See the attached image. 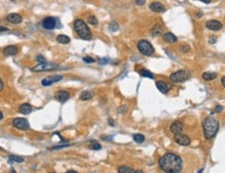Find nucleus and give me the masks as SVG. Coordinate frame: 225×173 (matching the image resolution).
Listing matches in <instances>:
<instances>
[{
    "mask_svg": "<svg viewBox=\"0 0 225 173\" xmlns=\"http://www.w3.org/2000/svg\"><path fill=\"white\" fill-rule=\"evenodd\" d=\"M159 166L163 171L168 173H178L182 170L184 163L180 156L174 153H166L159 161Z\"/></svg>",
    "mask_w": 225,
    "mask_h": 173,
    "instance_id": "1",
    "label": "nucleus"
},
{
    "mask_svg": "<svg viewBox=\"0 0 225 173\" xmlns=\"http://www.w3.org/2000/svg\"><path fill=\"white\" fill-rule=\"evenodd\" d=\"M219 130V122L213 117H207L203 121V130H204V137L206 139H212L215 137Z\"/></svg>",
    "mask_w": 225,
    "mask_h": 173,
    "instance_id": "2",
    "label": "nucleus"
},
{
    "mask_svg": "<svg viewBox=\"0 0 225 173\" xmlns=\"http://www.w3.org/2000/svg\"><path fill=\"white\" fill-rule=\"evenodd\" d=\"M74 29H75L76 34H78V37L83 39V40L89 41L92 39L91 30H90V28L88 27L87 23L83 22L82 20L78 19L74 22Z\"/></svg>",
    "mask_w": 225,
    "mask_h": 173,
    "instance_id": "3",
    "label": "nucleus"
},
{
    "mask_svg": "<svg viewBox=\"0 0 225 173\" xmlns=\"http://www.w3.org/2000/svg\"><path fill=\"white\" fill-rule=\"evenodd\" d=\"M138 49L143 55H147V56H150V55H152L154 53L153 46L148 42V41H145V40H142L138 43Z\"/></svg>",
    "mask_w": 225,
    "mask_h": 173,
    "instance_id": "4",
    "label": "nucleus"
},
{
    "mask_svg": "<svg viewBox=\"0 0 225 173\" xmlns=\"http://www.w3.org/2000/svg\"><path fill=\"white\" fill-rule=\"evenodd\" d=\"M191 77V74L190 72L185 70H180L177 71V72H174L173 74H171L170 76V80L172 82H184L185 80H188Z\"/></svg>",
    "mask_w": 225,
    "mask_h": 173,
    "instance_id": "5",
    "label": "nucleus"
},
{
    "mask_svg": "<svg viewBox=\"0 0 225 173\" xmlns=\"http://www.w3.org/2000/svg\"><path fill=\"white\" fill-rule=\"evenodd\" d=\"M59 68V66L56 64H53V63H39L38 65L34 68H31L32 71L34 72H40V71H52V70H56Z\"/></svg>",
    "mask_w": 225,
    "mask_h": 173,
    "instance_id": "6",
    "label": "nucleus"
},
{
    "mask_svg": "<svg viewBox=\"0 0 225 173\" xmlns=\"http://www.w3.org/2000/svg\"><path fill=\"white\" fill-rule=\"evenodd\" d=\"M13 125L16 128L21 130H26L29 128V123L26 119L24 118H15L13 120Z\"/></svg>",
    "mask_w": 225,
    "mask_h": 173,
    "instance_id": "7",
    "label": "nucleus"
},
{
    "mask_svg": "<svg viewBox=\"0 0 225 173\" xmlns=\"http://www.w3.org/2000/svg\"><path fill=\"white\" fill-rule=\"evenodd\" d=\"M174 141H175L177 144L182 145V146H188V145H190V143H191V139H190L188 136L182 135V133H175V136H174Z\"/></svg>",
    "mask_w": 225,
    "mask_h": 173,
    "instance_id": "8",
    "label": "nucleus"
},
{
    "mask_svg": "<svg viewBox=\"0 0 225 173\" xmlns=\"http://www.w3.org/2000/svg\"><path fill=\"white\" fill-rule=\"evenodd\" d=\"M42 25L45 29L47 30H51V29H54L55 26H56V20L53 17H48L45 18V19L42 21Z\"/></svg>",
    "mask_w": 225,
    "mask_h": 173,
    "instance_id": "9",
    "label": "nucleus"
},
{
    "mask_svg": "<svg viewBox=\"0 0 225 173\" xmlns=\"http://www.w3.org/2000/svg\"><path fill=\"white\" fill-rule=\"evenodd\" d=\"M63 79V76L62 75H52V76H48V77L44 78L42 80V85L45 87L48 86H51L52 84H55V82H59V80Z\"/></svg>",
    "mask_w": 225,
    "mask_h": 173,
    "instance_id": "10",
    "label": "nucleus"
},
{
    "mask_svg": "<svg viewBox=\"0 0 225 173\" xmlns=\"http://www.w3.org/2000/svg\"><path fill=\"white\" fill-rule=\"evenodd\" d=\"M206 27H207L210 30L218 31L222 28V23L219 22L218 20H210V21L206 22Z\"/></svg>",
    "mask_w": 225,
    "mask_h": 173,
    "instance_id": "11",
    "label": "nucleus"
},
{
    "mask_svg": "<svg viewBox=\"0 0 225 173\" xmlns=\"http://www.w3.org/2000/svg\"><path fill=\"white\" fill-rule=\"evenodd\" d=\"M6 20H8V22L13 23V24H20V23L22 22V17H21L19 14L11 13L6 17Z\"/></svg>",
    "mask_w": 225,
    "mask_h": 173,
    "instance_id": "12",
    "label": "nucleus"
},
{
    "mask_svg": "<svg viewBox=\"0 0 225 173\" xmlns=\"http://www.w3.org/2000/svg\"><path fill=\"white\" fill-rule=\"evenodd\" d=\"M182 128H184V125H182V122L179 121H175L171 124L170 126V130L175 135V133H180L182 131Z\"/></svg>",
    "mask_w": 225,
    "mask_h": 173,
    "instance_id": "13",
    "label": "nucleus"
},
{
    "mask_svg": "<svg viewBox=\"0 0 225 173\" xmlns=\"http://www.w3.org/2000/svg\"><path fill=\"white\" fill-rule=\"evenodd\" d=\"M69 97H70V94L67 91H59L55 94V98H56V100L59 101V102H65V101L68 100Z\"/></svg>",
    "mask_w": 225,
    "mask_h": 173,
    "instance_id": "14",
    "label": "nucleus"
},
{
    "mask_svg": "<svg viewBox=\"0 0 225 173\" xmlns=\"http://www.w3.org/2000/svg\"><path fill=\"white\" fill-rule=\"evenodd\" d=\"M150 10L152 11H155V13H162V11H165V6L161 2H152L149 5Z\"/></svg>",
    "mask_w": 225,
    "mask_h": 173,
    "instance_id": "15",
    "label": "nucleus"
},
{
    "mask_svg": "<svg viewBox=\"0 0 225 173\" xmlns=\"http://www.w3.org/2000/svg\"><path fill=\"white\" fill-rule=\"evenodd\" d=\"M18 52V49L16 46H8L3 49V54L11 56V55H15Z\"/></svg>",
    "mask_w": 225,
    "mask_h": 173,
    "instance_id": "16",
    "label": "nucleus"
},
{
    "mask_svg": "<svg viewBox=\"0 0 225 173\" xmlns=\"http://www.w3.org/2000/svg\"><path fill=\"white\" fill-rule=\"evenodd\" d=\"M32 111V107L31 104H28V103H23V104L20 105V108H19V112L21 114H24V115H28L29 113H31Z\"/></svg>",
    "mask_w": 225,
    "mask_h": 173,
    "instance_id": "17",
    "label": "nucleus"
},
{
    "mask_svg": "<svg viewBox=\"0 0 225 173\" xmlns=\"http://www.w3.org/2000/svg\"><path fill=\"white\" fill-rule=\"evenodd\" d=\"M164 41L167 43H175L177 42V38L171 33H167L164 34Z\"/></svg>",
    "mask_w": 225,
    "mask_h": 173,
    "instance_id": "18",
    "label": "nucleus"
},
{
    "mask_svg": "<svg viewBox=\"0 0 225 173\" xmlns=\"http://www.w3.org/2000/svg\"><path fill=\"white\" fill-rule=\"evenodd\" d=\"M156 87L157 89L159 90V92H162V93H167V92L169 91V86L168 85H166L165 82H156Z\"/></svg>",
    "mask_w": 225,
    "mask_h": 173,
    "instance_id": "19",
    "label": "nucleus"
},
{
    "mask_svg": "<svg viewBox=\"0 0 225 173\" xmlns=\"http://www.w3.org/2000/svg\"><path fill=\"white\" fill-rule=\"evenodd\" d=\"M56 40H57V42L61 44H68L70 42V38H69L68 36H65V34H59V36H57Z\"/></svg>",
    "mask_w": 225,
    "mask_h": 173,
    "instance_id": "20",
    "label": "nucleus"
},
{
    "mask_svg": "<svg viewBox=\"0 0 225 173\" xmlns=\"http://www.w3.org/2000/svg\"><path fill=\"white\" fill-rule=\"evenodd\" d=\"M217 77V74L215 72H205L202 74V78L204 80H213Z\"/></svg>",
    "mask_w": 225,
    "mask_h": 173,
    "instance_id": "21",
    "label": "nucleus"
},
{
    "mask_svg": "<svg viewBox=\"0 0 225 173\" xmlns=\"http://www.w3.org/2000/svg\"><path fill=\"white\" fill-rule=\"evenodd\" d=\"M92 97H93V93L90 91H83L79 96V98L82 100H90Z\"/></svg>",
    "mask_w": 225,
    "mask_h": 173,
    "instance_id": "22",
    "label": "nucleus"
},
{
    "mask_svg": "<svg viewBox=\"0 0 225 173\" xmlns=\"http://www.w3.org/2000/svg\"><path fill=\"white\" fill-rule=\"evenodd\" d=\"M23 161H24V159L21 158V156H18V155H10V158H8V163L10 164H13V163H22Z\"/></svg>",
    "mask_w": 225,
    "mask_h": 173,
    "instance_id": "23",
    "label": "nucleus"
},
{
    "mask_svg": "<svg viewBox=\"0 0 225 173\" xmlns=\"http://www.w3.org/2000/svg\"><path fill=\"white\" fill-rule=\"evenodd\" d=\"M139 73H140L141 76H144V77H149V78H154V75L152 74L150 71L148 70H145V69H142V70L139 71Z\"/></svg>",
    "mask_w": 225,
    "mask_h": 173,
    "instance_id": "24",
    "label": "nucleus"
},
{
    "mask_svg": "<svg viewBox=\"0 0 225 173\" xmlns=\"http://www.w3.org/2000/svg\"><path fill=\"white\" fill-rule=\"evenodd\" d=\"M118 171L120 173H131V172H134L133 168L130 167H126V166H121V167L118 168Z\"/></svg>",
    "mask_w": 225,
    "mask_h": 173,
    "instance_id": "25",
    "label": "nucleus"
},
{
    "mask_svg": "<svg viewBox=\"0 0 225 173\" xmlns=\"http://www.w3.org/2000/svg\"><path fill=\"white\" fill-rule=\"evenodd\" d=\"M161 34H162V28L159 26V25H155L153 28H152V30H151V34L153 37H157V36H159Z\"/></svg>",
    "mask_w": 225,
    "mask_h": 173,
    "instance_id": "26",
    "label": "nucleus"
},
{
    "mask_svg": "<svg viewBox=\"0 0 225 173\" xmlns=\"http://www.w3.org/2000/svg\"><path fill=\"white\" fill-rule=\"evenodd\" d=\"M133 138L137 143H143L145 141V137L143 135H141V133H136V135H133Z\"/></svg>",
    "mask_w": 225,
    "mask_h": 173,
    "instance_id": "27",
    "label": "nucleus"
},
{
    "mask_svg": "<svg viewBox=\"0 0 225 173\" xmlns=\"http://www.w3.org/2000/svg\"><path fill=\"white\" fill-rule=\"evenodd\" d=\"M108 28H110V30H112V31H116V30H118V29H119V25H118L117 22L113 21V22H111Z\"/></svg>",
    "mask_w": 225,
    "mask_h": 173,
    "instance_id": "28",
    "label": "nucleus"
},
{
    "mask_svg": "<svg viewBox=\"0 0 225 173\" xmlns=\"http://www.w3.org/2000/svg\"><path fill=\"white\" fill-rule=\"evenodd\" d=\"M88 22L92 25H96L97 23H98V20H97L96 17H94V16H90V17L88 18Z\"/></svg>",
    "mask_w": 225,
    "mask_h": 173,
    "instance_id": "29",
    "label": "nucleus"
},
{
    "mask_svg": "<svg viewBox=\"0 0 225 173\" xmlns=\"http://www.w3.org/2000/svg\"><path fill=\"white\" fill-rule=\"evenodd\" d=\"M90 148L94 149V150H100V149H101V145L98 144V143H96V142H94V143H92V144L90 145Z\"/></svg>",
    "mask_w": 225,
    "mask_h": 173,
    "instance_id": "30",
    "label": "nucleus"
},
{
    "mask_svg": "<svg viewBox=\"0 0 225 173\" xmlns=\"http://www.w3.org/2000/svg\"><path fill=\"white\" fill-rule=\"evenodd\" d=\"M180 51L184 53V52H189L190 51V47L188 45H182L180 46Z\"/></svg>",
    "mask_w": 225,
    "mask_h": 173,
    "instance_id": "31",
    "label": "nucleus"
},
{
    "mask_svg": "<svg viewBox=\"0 0 225 173\" xmlns=\"http://www.w3.org/2000/svg\"><path fill=\"white\" fill-rule=\"evenodd\" d=\"M37 61H38L39 63H44V62H46V59H45V57L42 56V55H38V56H37Z\"/></svg>",
    "mask_w": 225,
    "mask_h": 173,
    "instance_id": "32",
    "label": "nucleus"
},
{
    "mask_svg": "<svg viewBox=\"0 0 225 173\" xmlns=\"http://www.w3.org/2000/svg\"><path fill=\"white\" fill-rule=\"evenodd\" d=\"M83 62H85V63H93L94 59H91V57H83Z\"/></svg>",
    "mask_w": 225,
    "mask_h": 173,
    "instance_id": "33",
    "label": "nucleus"
},
{
    "mask_svg": "<svg viewBox=\"0 0 225 173\" xmlns=\"http://www.w3.org/2000/svg\"><path fill=\"white\" fill-rule=\"evenodd\" d=\"M136 3L138 5H144L145 4V0H136Z\"/></svg>",
    "mask_w": 225,
    "mask_h": 173,
    "instance_id": "34",
    "label": "nucleus"
},
{
    "mask_svg": "<svg viewBox=\"0 0 225 173\" xmlns=\"http://www.w3.org/2000/svg\"><path fill=\"white\" fill-rule=\"evenodd\" d=\"M216 41H217V38H216V37H211V38H210V43L211 44L216 43Z\"/></svg>",
    "mask_w": 225,
    "mask_h": 173,
    "instance_id": "35",
    "label": "nucleus"
},
{
    "mask_svg": "<svg viewBox=\"0 0 225 173\" xmlns=\"http://www.w3.org/2000/svg\"><path fill=\"white\" fill-rule=\"evenodd\" d=\"M108 124H110L111 126H115V123H114V120L112 118L108 119Z\"/></svg>",
    "mask_w": 225,
    "mask_h": 173,
    "instance_id": "36",
    "label": "nucleus"
},
{
    "mask_svg": "<svg viewBox=\"0 0 225 173\" xmlns=\"http://www.w3.org/2000/svg\"><path fill=\"white\" fill-rule=\"evenodd\" d=\"M8 29L6 28V27H3V26H0V33H2V31H8Z\"/></svg>",
    "mask_w": 225,
    "mask_h": 173,
    "instance_id": "37",
    "label": "nucleus"
},
{
    "mask_svg": "<svg viewBox=\"0 0 225 173\" xmlns=\"http://www.w3.org/2000/svg\"><path fill=\"white\" fill-rule=\"evenodd\" d=\"M222 110H223V108H222L221 105H218V107H216V112H222Z\"/></svg>",
    "mask_w": 225,
    "mask_h": 173,
    "instance_id": "38",
    "label": "nucleus"
},
{
    "mask_svg": "<svg viewBox=\"0 0 225 173\" xmlns=\"http://www.w3.org/2000/svg\"><path fill=\"white\" fill-rule=\"evenodd\" d=\"M221 82H222V85H223V87L225 88V76H224V77H222V80H221Z\"/></svg>",
    "mask_w": 225,
    "mask_h": 173,
    "instance_id": "39",
    "label": "nucleus"
},
{
    "mask_svg": "<svg viewBox=\"0 0 225 173\" xmlns=\"http://www.w3.org/2000/svg\"><path fill=\"white\" fill-rule=\"evenodd\" d=\"M2 89H3V84H2V80L0 79V91H1Z\"/></svg>",
    "mask_w": 225,
    "mask_h": 173,
    "instance_id": "40",
    "label": "nucleus"
},
{
    "mask_svg": "<svg viewBox=\"0 0 225 173\" xmlns=\"http://www.w3.org/2000/svg\"><path fill=\"white\" fill-rule=\"evenodd\" d=\"M200 1H202V2H204V3H210L212 0H200Z\"/></svg>",
    "mask_w": 225,
    "mask_h": 173,
    "instance_id": "41",
    "label": "nucleus"
},
{
    "mask_svg": "<svg viewBox=\"0 0 225 173\" xmlns=\"http://www.w3.org/2000/svg\"><path fill=\"white\" fill-rule=\"evenodd\" d=\"M68 173H77V172H76V171H73V170H69Z\"/></svg>",
    "mask_w": 225,
    "mask_h": 173,
    "instance_id": "42",
    "label": "nucleus"
},
{
    "mask_svg": "<svg viewBox=\"0 0 225 173\" xmlns=\"http://www.w3.org/2000/svg\"><path fill=\"white\" fill-rule=\"evenodd\" d=\"M2 118H3V115H2V113L0 112V120H2Z\"/></svg>",
    "mask_w": 225,
    "mask_h": 173,
    "instance_id": "43",
    "label": "nucleus"
},
{
    "mask_svg": "<svg viewBox=\"0 0 225 173\" xmlns=\"http://www.w3.org/2000/svg\"><path fill=\"white\" fill-rule=\"evenodd\" d=\"M11 1H16V0H11Z\"/></svg>",
    "mask_w": 225,
    "mask_h": 173,
    "instance_id": "44",
    "label": "nucleus"
}]
</instances>
